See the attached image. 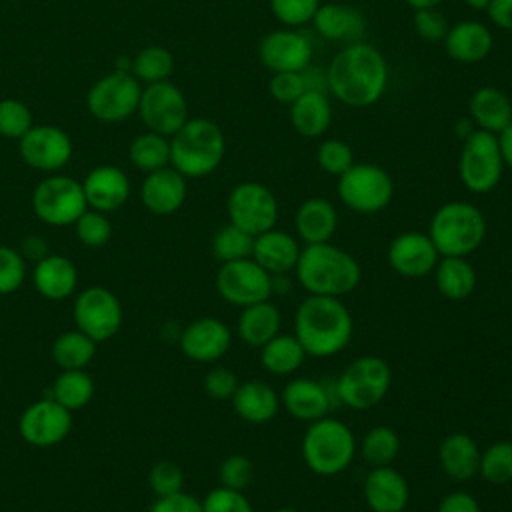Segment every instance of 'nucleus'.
Here are the masks:
<instances>
[{
    "mask_svg": "<svg viewBox=\"0 0 512 512\" xmlns=\"http://www.w3.org/2000/svg\"><path fill=\"white\" fill-rule=\"evenodd\" d=\"M312 40L298 28L270 30L258 44L260 62L274 72H300L312 62Z\"/></svg>",
    "mask_w": 512,
    "mask_h": 512,
    "instance_id": "17",
    "label": "nucleus"
},
{
    "mask_svg": "<svg viewBox=\"0 0 512 512\" xmlns=\"http://www.w3.org/2000/svg\"><path fill=\"white\" fill-rule=\"evenodd\" d=\"M462 2H464L468 8H472V10H486L492 0H462Z\"/></svg>",
    "mask_w": 512,
    "mask_h": 512,
    "instance_id": "62",
    "label": "nucleus"
},
{
    "mask_svg": "<svg viewBox=\"0 0 512 512\" xmlns=\"http://www.w3.org/2000/svg\"><path fill=\"white\" fill-rule=\"evenodd\" d=\"M34 286L46 300H64L76 292L78 270L74 262L62 254H48L34 264Z\"/></svg>",
    "mask_w": 512,
    "mask_h": 512,
    "instance_id": "29",
    "label": "nucleus"
},
{
    "mask_svg": "<svg viewBox=\"0 0 512 512\" xmlns=\"http://www.w3.org/2000/svg\"><path fill=\"white\" fill-rule=\"evenodd\" d=\"M354 332V320L342 298L308 294L294 314V336L308 356L328 358L342 352Z\"/></svg>",
    "mask_w": 512,
    "mask_h": 512,
    "instance_id": "2",
    "label": "nucleus"
},
{
    "mask_svg": "<svg viewBox=\"0 0 512 512\" xmlns=\"http://www.w3.org/2000/svg\"><path fill=\"white\" fill-rule=\"evenodd\" d=\"M20 254L24 256V260H34V262H38V260H42L44 256H48L50 252H48V244H46L44 238H40V236H28V238H24V242H22Z\"/></svg>",
    "mask_w": 512,
    "mask_h": 512,
    "instance_id": "59",
    "label": "nucleus"
},
{
    "mask_svg": "<svg viewBox=\"0 0 512 512\" xmlns=\"http://www.w3.org/2000/svg\"><path fill=\"white\" fill-rule=\"evenodd\" d=\"M298 284L314 296L342 298L362 280L358 260L332 242L306 244L294 268Z\"/></svg>",
    "mask_w": 512,
    "mask_h": 512,
    "instance_id": "3",
    "label": "nucleus"
},
{
    "mask_svg": "<svg viewBox=\"0 0 512 512\" xmlns=\"http://www.w3.org/2000/svg\"><path fill=\"white\" fill-rule=\"evenodd\" d=\"M76 238L88 248H102L112 236V224L104 212L88 208L74 224Z\"/></svg>",
    "mask_w": 512,
    "mask_h": 512,
    "instance_id": "45",
    "label": "nucleus"
},
{
    "mask_svg": "<svg viewBox=\"0 0 512 512\" xmlns=\"http://www.w3.org/2000/svg\"><path fill=\"white\" fill-rule=\"evenodd\" d=\"M504 158L496 134L474 128L464 140L458 158V176L472 194L492 192L504 174Z\"/></svg>",
    "mask_w": 512,
    "mask_h": 512,
    "instance_id": "8",
    "label": "nucleus"
},
{
    "mask_svg": "<svg viewBox=\"0 0 512 512\" xmlns=\"http://www.w3.org/2000/svg\"><path fill=\"white\" fill-rule=\"evenodd\" d=\"M274 18L288 28H300L312 22L320 0H268Z\"/></svg>",
    "mask_w": 512,
    "mask_h": 512,
    "instance_id": "47",
    "label": "nucleus"
},
{
    "mask_svg": "<svg viewBox=\"0 0 512 512\" xmlns=\"http://www.w3.org/2000/svg\"><path fill=\"white\" fill-rule=\"evenodd\" d=\"M186 178L172 166L148 172L140 186V200L148 212L170 216L178 212L186 200Z\"/></svg>",
    "mask_w": 512,
    "mask_h": 512,
    "instance_id": "22",
    "label": "nucleus"
},
{
    "mask_svg": "<svg viewBox=\"0 0 512 512\" xmlns=\"http://www.w3.org/2000/svg\"><path fill=\"white\" fill-rule=\"evenodd\" d=\"M204 512H254L244 490H232L218 486L210 490L202 500Z\"/></svg>",
    "mask_w": 512,
    "mask_h": 512,
    "instance_id": "51",
    "label": "nucleus"
},
{
    "mask_svg": "<svg viewBox=\"0 0 512 512\" xmlns=\"http://www.w3.org/2000/svg\"><path fill=\"white\" fill-rule=\"evenodd\" d=\"M140 94L142 86L134 74L114 70L88 90V112L102 122H120L138 112Z\"/></svg>",
    "mask_w": 512,
    "mask_h": 512,
    "instance_id": "13",
    "label": "nucleus"
},
{
    "mask_svg": "<svg viewBox=\"0 0 512 512\" xmlns=\"http://www.w3.org/2000/svg\"><path fill=\"white\" fill-rule=\"evenodd\" d=\"M400 452V438L390 426H372L360 440V456L370 468L392 466Z\"/></svg>",
    "mask_w": 512,
    "mask_h": 512,
    "instance_id": "39",
    "label": "nucleus"
},
{
    "mask_svg": "<svg viewBox=\"0 0 512 512\" xmlns=\"http://www.w3.org/2000/svg\"><path fill=\"white\" fill-rule=\"evenodd\" d=\"M390 268L404 278H422L434 270L440 254L428 232L406 230L392 238L386 250Z\"/></svg>",
    "mask_w": 512,
    "mask_h": 512,
    "instance_id": "19",
    "label": "nucleus"
},
{
    "mask_svg": "<svg viewBox=\"0 0 512 512\" xmlns=\"http://www.w3.org/2000/svg\"><path fill=\"white\" fill-rule=\"evenodd\" d=\"M32 210L48 226L74 224L88 210L82 182L62 174L44 178L32 192Z\"/></svg>",
    "mask_w": 512,
    "mask_h": 512,
    "instance_id": "10",
    "label": "nucleus"
},
{
    "mask_svg": "<svg viewBox=\"0 0 512 512\" xmlns=\"http://www.w3.org/2000/svg\"><path fill=\"white\" fill-rule=\"evenodd\" d=\"M302 80H304V88L306 90H314V92H324L328 94V76H326V68L314 66L312 62L300 70Z\"/></svg>",
    "mask_w": 512,
    "mask_h": 512,
    "instance_id": "58",
    "label": "nucleus"
},
{
    "mask_svg": "<svg viewBox=\"0 0 512 512\" xmlns=\"http://www.w3.org/2000/svg\"><path fill=\"white\" fill-rule=\"evenodd\" d=\"M96 346L98 342L78 328L66 330L52 342V360L60 370H84L94 360Z\"/></svg>",
    "mask_w": 512,
    "mask_h": 512,
    "instance_id": "37",
    "label": "nucleus"
},
{
    "mask_svg": "<svg viewBox=\"0 0 512 512\" xmlns=\"http://www.w3.org/2000/svg\"><path fill=\"white\" fill-rule=\"evenodd\" d=\"M228 222L242 228L250 236H258L276 226L280 206L274 192L256 180L236 184L226 200Z\"/></svg>",
    "mask_w": 512,
    "mask_h": 512,
    "instance_id": "11",
    "label": "nucleus"
},
{
    "mask_svg": "<svg viewBox=\"0 0 512 512\" xmlns=\"http://www.w3.org/2000/svg\"><path fill=\"white\" fill-rule=\"evenodd\" d=\"M50 396L70 412L84 408L94 396V380L86 370H60Z\"/></svg>",
    "mask_w": 512,
    "mask_h": 512,
    "instance_id": "38",
    "label": "nucleus"
},
{
    "mask_svg": "<svg viewBox=\"0 0 512 512\" xmlns=\"http://www.w3.org/2000/svg\"><path fill=\"white\" fill-rule=\"evenodd\" d=\"M446 54L460 64L482 62L494 44L490 28L480 20H460L444 36Z\"/></svg>",
    "mask_w": 512,
    "mask_h": 512,
    "instance_id": "26",
    "label": "nucleus"
},
{
    "mask_svg": "<svg viewBox=\"0 0 512 512\" xmlns=\"http://www.w3.org/2000/svg\"><path fill=\"white\" fill-rule=\"evenodd\" d=\"M234 412L248 424L270 422L280 408L278 392L264 380L240 382L230 398Z\"/></svg>",
    "mask_w": 512,
    "mask_h": 512,
    "instance_id": "30",
    "label": "nucleus"
},
{
    "mask_svg": "<svg viewBox=\"0 0 512 512\" xmlns=\"http://www.w3.org/2000/svg\"><path fill=\"white\" fill-rule=\"evenodd\" d=\"M74 326L94 342L112 338L122 326V304L118 296L104 286H88L80 290L72 304Z\"/></svg>",
    "mask_w": 512,
    "mask_h": 512,
    "instance_id": "12",
    "label": "nucleus"
},
{
    "mask_svg": "<svg viewBox=\"0 0 512 512\" xmlns=\"http://www.w3.org/2000/svg\"><path fill=\"white\" fill-rule=\"evenodd\" d=\"M436 512H482V508L474 494L466 490H454L440 500Z\"/></svg>",
    "mask_w": 512,
    "mask_h": 512,
    "instance_id": "56",
    "label": "nucleus"
},
{
    "mask_svg": "<svg viewBox=\"0 0 512 512\" xmlns=\"http://www.w3.org/2000/svg\"><path fill=\"white\" fill-rule=\"evenodd\" d=\"M86 204L98 212L118 210L130 196V180L126 172L112 164H102L90 170L82 182Z\"/></svg>",
    "mask_w": 512,
    "mask_h": 512,
    "instance_id": "23",
    "label": "nucleus"
},
{
    "mask_svg": "<svg viewBox=\"0 0 512 512\" xmlns=\"http://www.w3.org/2000/svg\"><path fill=\"white\" fill-rule=\"evenodd\" d=\"M148 512H204V510H202V500L180 490L176 494L156 496Z\"/></svg>",
    "mask_w": 512,
    "mask_h": 512,
    "instance_id": "55",
    "label": "nucleus"
},
{
    "mask_svg": "<svg viewBox=\"0 0 512 512\" xmlns=\"http://www.w3.org/2000/svg\"><path fill=\"white\" fill-rule=\"evenodd\" d=\"M280 324H282V316L276 304H272L270 300H262L242 308L238 316L236 332L246 346L260 350L268 340L280 334Z\"/></svg>",
    "mask_w": 512,
    "mask_h": 512,
    "instance_id": "34",
    "label": "nucleus"
},
{
    "mask_svg": "<svg viewBox=\"0 0 512 512\" xmlns=\"http://www.w3.org/2000/svg\"><path fill=\"white\" fill-rule=\"evenodd\" d=\"M312 26L318 36L332 40V42H358L360 36L366 30V18L364 14L342 2H326L320 4L314 18Z\"/></svg>",
    "mask_w": 512,
    "mask_h": 512,
    "instance_id": "27",
    "label": "nucleus"
},
{
    "mask_svg": "<svg viewBox=\"0 0 512 512\" xmlns=\"http://www.w3.org/2000/svg\"><path fill=\"white\" fill-rule=\"evenodd\" d=\"M252 244H254V236H250L242 228L228 222L214 232L212 254L216 256V260H220V264L242 260L252 256Z\"/></svg>",
    "mask_w": 512,
    "mask_h": 512,
    "instance_id": "43",
    "label": "nucleus"
},
{
    "mask_svg": "<svg viewBox=\"0 0 512 512\" xmlns=\"http://www.w3.org/2000/svg\"><path fill=\"white\" fill-rule=\"evenodd\" d=\"M72 428V412L52 396H44L24 408L18 432L22 440L36 448H50L66 440Z\"/></svg>",
    "mask_w": 512,
    "mask_h": 512,
    "instance_id": "16",
    "label": "nucleus"
},
{
    "mask_svg": "<svg viewBox=\"0 0 512 512\" xmlns=\"http://www.w3.org/2000/svg\"><path fill=\"white\" fill-rule=\"evenodd\" d=\"M490 22L504 30V32H512V0H492L486 8Z\"/></svg>",
    "mask_w": 512,
    "mask_h": 512,
    "instance_id": "57",
    "label": "nucleus"
},
{
    "mask_svg": "<svg viewBox=\"0 0 512 512\" xmlns=\"http://www.w3.org/2000/svg\"><path fill=\"white\" fill-rule=\"evenodd\" d=\"M32 126V112L24 102L16 98L0 100V136L20 140Z\"/></svg>",
    "mask_w": 512,
    "mask_h": 512,
    "instance_id": "46",
    "label": "nucleus"
},
{
    "mask_svg": "<svg viewBox=\"0 0 512 512\" xmlns=\"http://www.w3.org/2000/svg\"><path fill=\"white\" fill-rule=\"evenodd\" d=\"M336 192L340 202L356 214H376L384 210L394 196L392 176L378 164L354 162L338 176Z\"/></svg>",
    "mask_w": 512,
    "mask_h": 512,
    "instance_id": "9",
    "label": "nucleus"
},
{
    "mask_svg": "<svg viewBox=\"0 0 512 512\" xmlns=\"http://www.w3.org/2000/svg\"><path fill=\"white\" fill-rule=\"evenodd\" d=\"M174 70V56L164 46H146L132 58V74L146 84L168 80Z\"/></svg>",
    "mask_w": 512,
    "mask_h": 512,
    "instance_id": "41",
    "label": "nucleus"
},
{
    "mask_svg": "<svg viewBox=\"0 0 512 512\" xmlns=\"http://www.w3.org/2000/svg\"><path fill=\"white\" fill-rule=\"evenodd\" d=\"M328 94L350 108L376 104L388 88V64L368 42H350L334 54L326 68Z\"/></svg>",
    "mask_w": 512,
    "mask_h": 512,
    "instance_id": "1",
    "label": "nucleus"
},
{
    "mask_svg": "<svg viewBox=\"0 0 512 512\" xmlns=\"http://www.w3.org/2000/svg\"><path fill=\"white\" fill-rule=\"evenodd\" d=\"M432 272L438 292L448 300H466L476 288V270L464 256H440Z\"/></svg>",
    "mask_w": 512,
    "mask_h": 512,
    "instance_id": "35",
    "label": "nucleus"
},
{
    "mask_svg": "<svg viewBox=\"0 0 512 512\" xmlns=\"http://www.w3.org/2000/svg\"><path fill=\"white\" fill-rule=\"evenodd\" d=\"M316 162H318L320 170L338 178L354 164V152L348 142H344L340 138H326L318 144Z\"/></svg>",
    "mask_w": 512,
    "mask_h": 512,
    "instance_id": "44",
    "label": "nucleus"
},
{
    "mask_svg": "<svg viewBox=\"0 0 512 512\" xmlns=\"http://www.w3.org/2000/svg\"><path fill=\"white\" fill-rule=\"evenodd\" d=\"M412 10H424V8H438L444 0H404Z\"/></svg>",
    "mask_w": 512,
    "mask_h": 512,
    "instance_id": "61",
    "label": "nucleus"
},
{
    "mask_svg": "<svg viewBox=\"0 0 512 512\" xmlns=\"http://www.w3.org/2000/svg\"><path fill=\"white\" fill-rule=\"evenodd\" d=\"M138 114L150 132L168 138L186 124L188 102L184 92L176 84L168 80L152 82L142 88Z\"/></svg>",
    "mask_w": 512,
    "mask_h": 512,
    "instance_id": "15",
    "label": "nucleus"
},
{
    "mask_svg": "<svg viewBox=\"0 0 512 512\" xmlns=\"http://www.w3.org/2000/svg\"><path fill=\"white\" fill-rule=\"evenodd\" d=\"M254 478V464L244 454H230L222 460L218 470L220 486L232 490H246Z\"/></svg>",
    "mask_w": 512,
    "mask_h": 512,
    "instance_id": "49",
    "label": "nucleus"
},
{
    "mask_svg": "<svg viewBox=\"0 0 512 512\" xmlns=\"http://www.w3.org/2000/svg\"><path fill=\"white\" fill-rule=\"evenodd\" d=\"M214 284L222 300L240 308L270 300L272 296V274L252 258L222 262Z\"/></svg>",
    "mask_w": 512,
    "mask_h": 512,
    "instance_id": "14",
    "label": "nucleus"
},
{
    "mask_svg": "<svg viewBox=\"0 0 512 512\" xmlns=\"http://www.w3.org/2000/svg\"><path fill=\"white\" fill-rule=\"evenodd\" d=\"M178 344L182 354L192 362L210 364L230 350L232 332L220 318L202 316L182 328Z\"/></svg>",
    "mask_w": 512,
    "mask_h": 512,
    "instance_id": "20",
    "label": "nucleus"
},
{
    "mask_svg": "<svg viewBox=\"0 0 512 512\" xmlns=\"http://www.w3.org/2000/svg\"><path fill=\"white\" fill-rule=\"evenodd\" d=\"M130 162L142 172H154L170 164V140L156 132L136 136L128 148Z\"/></svg>",
    "mask_w": 512,
    "mask_h": 512,
    "instance_id": "40",
    "label": "nucleus"
},
{
    "mask_svg": "<svg viewBox=\"0 0 512 512\" xmlns=\"http://www.w3.org/2000/svg\"><path fill=\"white\" fill-rule=\"evenodd\" d=\"M18 148L22 160L40 172H58L72 158L70 136L52 124L32 126L20 138Z\"/></svg>",
    "mask_w": 512,
    "mask_h": 512,
    "instance_id": "18",
    "label": "nucleus"
},
{
    "mask_svg": "<svg viewBox=\"0 0 512 512\" xmlns=\"http://www.w3.org/2000/svg\"><path fill=\"white\" fill-rule=\"evenodd\" d=\"M226 138L222 128L208 118H188L170 136V166L184 178H204L224 160Z\"/></svg>",
    "mask_w": 512,
    "mask_h": 512,
    "instance_id": "4",
    "label": "nucleus"
},
{
    "mask_svg": "<svg viewBox=\"0 0 512 512\" xmlns=\"http://www.w3.org/2000/svg\"><path fill=\"white\" fill-rule=\"evenodd\" d=\"M488 232L482 210L466 200H452L442 204L430 218L428 236L440 256L474 254Z\"/></svg>",
    "mask_w": 512,
    "mask_h": 512,
    "instance_id": "6",
    "label": "nucleus"
},
{
    "mask_svg": "<svg viewBox=\"0 0 512 512\" xmlns=\"http://www.w3.org/2000/svg\"><path fill=\"white\" fill-rule=\"evenodd\" d=\"M468 114L478 130L498 136L512 122V100L496 86H482L472 92Z\"/></svg>",
    "mask_w": 512,
    "mask_h": 512,
    "instance_id": "31",
    "label": "nucleus"
},
{
    "mask_svg": "<svg viewBox=\"0 0 512 512\" xmlns=\"http://www.w3.org/2000/svg\"><path fill=\"white\" fill-rule=\"evenodd\" d=\"M148 484L154 496H168L184 490V472L170 460L156 462L148 472Z\"/></svg>",
    "mask_w": 512,
    "mask_h": 512,
    "instance_id": "50",
    "label": "nucleus"
},
{
    "mask_svg": "<svg viewBox=\"0 0 512 512\" xmlns=\"http://www.w3.org/2000/svg\"><path fill=\"white\" fill-rule=\"evenodd\" d=\"M268 90L276 102L290 106L306 88L300 72H274Z\"/></svg>",
    "mask_w": 512,
    "mask_h": 512,
    "instance_id": "54",
    "label": "nucleus"
},
{
    "mask_svg": "<svg viewBox=\"0 0 512 512\" xmlns=\"http://www.w3.org/2000/svg\"><path fill=\"white\" fill-rule=\"evenodd\" d=\"M302 246L298 238L286 230L270 228L258 236H254L252 244V260H256L268 274H288L294 272Z\"/></svg>",
    "mask_w": 512,
    "mask_h": 512,
    "instance_id": "25",
    "label": "nucleus"
},
{
    "mask_svg": "<svg viewBox=\"0 0 512 512\" xmlns=\"http://www.w3.org/2000/svg\"><path fill=\"white\" fill-rule=\"evenodd\" d=\"M362 496L372 512H404L410 500L408 480L394 466L370 468L364 476Z\"/></svg>",
    "mask_w": 512,
    "mask_h": 512,
    "instance_id": "21",
    "label": "nucleus"
},
{
    "mask_svg": "<svg viewBox=\"0 0 512 512\" xmlns=\"http://www.w3.org/2000/svg\"><path fill=\"white\" fill-rule=\"evenodd\" d=\"M438 464L442 472L456 482L472 480L478 476L480 448L470 434L452 432L440 440Z\"/></svg>",
    "mask_w": 512,
    "mask_h": 512,
    "instance_id": "28",
    "label": "nucleus"
},
{
    "mask_svg": "<svg viewBox=\"0 0 512 512\" xmlns=\"http://www.w3.org/2000/svg\"><path fill=\"white\" fill-rule=\"evenodd\" d=\"M274 512H298L296 508H280V510H274Z\"/></svg>",
    "mask_w": 512,
    "mask_h": 512,
    "instance_id": "63",
    "label": "nucleus"
},
{
    "mask_svg": "<svg viewBox=\"0 0 512 512\" xmlns=\"http://www.w3.org/2000/svg\"><path fill=\"white\" fill-rule=\"evenodd\" d=\"M296 236L304 244L330 242L338 228V212L334 204L326 198L314 196L304 200L294 216Z\"/></svg>",
    "mask_w": 512,
    "mask_h": 512,
    "instance_id": "32",
    "label": "nucleus"
},
{
    "mask_svg": "<svg viewBox=\"0 0 512 512\" xmlns=\"http://www.w3.org/2000/svg\"><path fill=\"white\" fill-rule=\"evenodd\" d=\"M392 386L390 364L374 354L352 360L336 380V398L352 410H370L384 400Z\"/></svg>",
    "mask_w": 512,
    "mask_h": 512,
    "instance_id": "7",
    "label": "nucleus"
},
{
    "mask_svg": "<svg viewBox=\"0 0 512 512\" xmlns=\"http://www.w3.org/2000/svg\"><path fill=\"white\" fill-rule=\"evenodd\" d=\"M306 350L294 334H276L260 348V364L268 374L292 376L306 360Z\"/></svg>",
    "mask_w": 512,
    "mask_h": 512,
    "instance_id": "36",
    "label": "nucleus"
},
{
    "mask_svg": "<svg viewBox=\"0 0 512 512\" xmlns=\"http://www.w3.org/2000/svg\"><path fill=\"white\" fill-rule=\"evenodd\" d=\"M26 280V260L20 250L0 246V296L16 292Z\"/></svg>",
    "mask_w": 512,
    "mask_h": 512,
    "instance_id": "48",
    "label": "nucleus"
},
{
    "mask_svg": "<svg viewBox=\"0 0 512 512\" xmlns=\"http://www.w3.org/2000/svg\"><path fill=\"white\" fill-rule=\"evenodd\" d=\"M498 140H500V150H502L504 164L512 170V122L498 134Z\"/></svg>",
    "mask_w": 512,
    "mask_h": 512,
    "instance_id": "60",
    "label": "nucleus"
},
{
    "mask_svg": "<svg viewBox=\"0 0 512 512\" xmlns=\"http://www.w3.org/2000/svg\"><path fill=\"white\" fill-rule=\"evenodd\" d=\"M412 26H414V32L418 34V38H422L426 42H442L450 28L446 16L438 8L414 10Z\"/></svg>",
    "mask_w": 512,
    "mask_h": 512,
    "instance_id": "52",
    "label": "nucleus"
},
{
    "mask_svg": "<svg viewBox=\"0 0 512 512\" xmlns=\"http://www.w3.org/2000/svg\"><path fill=\"white\" fill-rule=\"evenodd\" d=\"M302 460L316 476H338L354 460L358 442L348 424L322 416L308 424L302 436Z\"/></svg>",
    "mask_w": 512,
    "mask_h": 512,
    "instance_id": "5",
    "label": "nucleus"
},
{
    "mask_svg": "<svg viewBox=\"0 0 512 512\" xmlns=\"http://www.w3.org/2000/svg\"><path fill=\"white\" fill-rule=\"evenodd\" d=\"M330 94L304 90L290 104V124L304 138H320L332 124Z\"/></svg>",
    "mask_w": 512,
    "mask_h": 512,
    "instance_id": "33",
    "label": "nucleus"
},
{
    "mask_svg": "<svg viewBox=\"0 0 512 512\" xmlns=\"http://www.w3.org/2000/svg\"><path fill=\"white\" fill-rule=\"evenodd\" d=\"M478 476L496 486L512 482V438L492 442L488 448L480 450Z\"/></svg>",
    "mask_w": 512,
    "mask_h": 512,
    "instance_id": "42",
    "label": "nucleus"
},
{
    "mask_svg": "<svg viewBox=\"0 0 512 512\" xmlns=\"http://www.w3.org/2000/svg\"><path fill=\"white\" fill-rule=\"evenodd\" d=\"M280 404L292 418L310 424L328 416L332 408V394L322 382L296 376L286 382L280 394Z\"/></svg>",
    "mask_w": 512,
    "mask_h": 512,
    "instance_id": "24",
    "label": "nucleus"
},
{
    "mask_svg": "<svg viewBox=\"0 0 512 512\" xmlns=\"http://www.w3.org/2000/svg\"><path fill=\"white\" fill-rule=\"evenodd\" d=\"M238 376L226 366H214L204 376V392L214 400H230L238 388Z\"/></svg>",
    "mask_w": 512,
    "mask_h": 512,
    "instance_id": "53",
    "label": "nucleus"
}]
</instances>
